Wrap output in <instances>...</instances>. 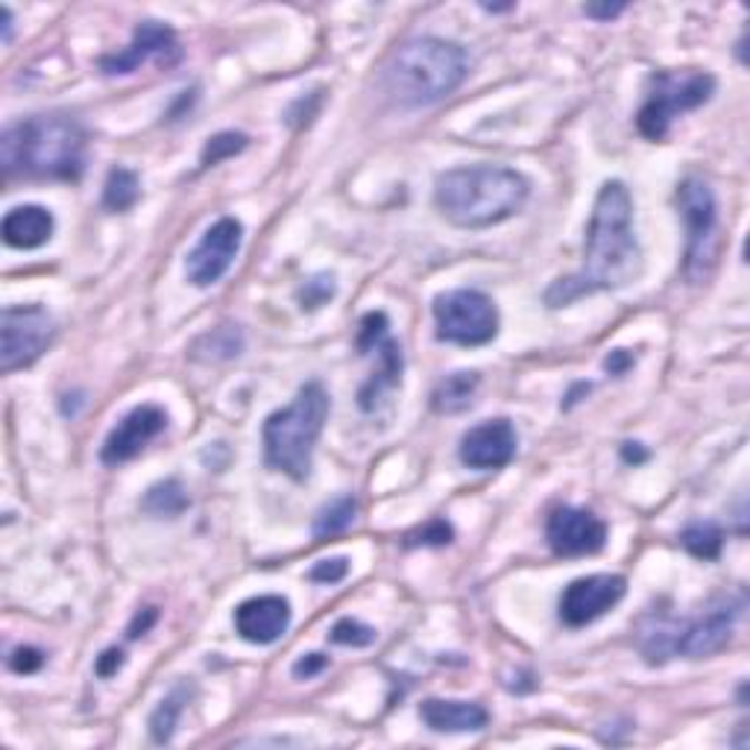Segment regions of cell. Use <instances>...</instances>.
<instances>
[{
    "label": "cell",
    "mask_w": 750,
    "mask_h": 750,
    "mask_svg": "<svg viewBox=\"0 0 750 750\" xmlns=\"http://www.w3.org/2000/svg\"><path fill=\"white\" fill-rule=\"evenodd\" d=\"M643 273V250L634 235V200L625 183L601 185L586 232L584 268L558 279L545 293L551 309H563L590 293L618 291Z\"/></svg>",
    "instance_id": "1"
},
{
    "label": "cell",
    "mask_w": 750,
    "mask_h": 750,
    "mask_svg": "<svg viewBox=\"0 0 750 750\" xmlns=\"http://www.w3.org/2000/svg\"><path fill=\"white\" fill-rule=\"evenodd\" d=\"M528 179L513 167L469 165L437 176L434 202L449 223L460 229H487L522 211Z\"/></svg>",
    "instance_id": "2"
},
{
    "label": "cell",
    "mask_w": 750,
    "mask_h": 750,
    "mask_svg": "<svg viewBox=\"0 0 750 750\" xmlns=\"http://www.w3.org/2000/svg\"><path fill=\"white\" fill-rule=\"evenodd\" d=\"M3 174L21 179H80L85 129L67 115H35L9 124L0 138Z\"/></svg>",
    "instance_id": "3"
},
{
    "label": "cell",
    "mask_w": 750,
    "mask_h": 750,
    "mask_svg": "<svg viewBox=\"0 0 750 750\" xmlns=\"http://www.w3.org/2000/svg\"><path fill=\"white\" fill-rule=\"evenodd\" d=\"M469 74L467 51L446 39H410L384 67V88L399 106H431L449 97Z\"/></svg>",
    "instance_id": "4"
},
{
    "label": "cell",
    "mask_w": 750,
    "mask_h": 750,
    "mask_svg": "<svg viewBox=\"0 0 750 750\" xmlns=\"http://www.w3.org/2000/svg\"><path fill=\"white\" fill-rule=\"evenodd\" d=\"M332 399L320 382L302 384L288 408L270 414L264 423V460L275 472L305 481L311 476L314 446L323 434Z\"/></svg>",
    "instance_id": "5"
},
{
    "label": "cell",
    "mask_w": 750,
    "mask_h": 750,
    "mask_svg": "<svg viewBox=\"0 0 750 750\" xmlns=\"http://www.w3.org/2000/svg\"><path fill=\"white\" fill-rule=\"evenodd\" d=\"M744 610L742 595H721L707 607V613L692 622L677 618H654L643 634V654L650 666H659L671 657L704 659L727 648L733 627Z\"/></svg>",
    "instance_id": "6"
},
{
    "label": "cell",
    "mask_w": 750,
    "mask_h": 750,
    "mask_svg": "<svg viewBox=\"0 0 750 750\" xmlns=\"http://www.w3.org/2000/svg\"><path fill=\"white\" fill-rule=\"evenodd\" d=\"M712 94L716 76L707 71H663L650 80V94L636 115V126L650 142H663L677 115L704 106Z\"/></svg>",
    "instance_id": "7"
},
{
    "label": "cell",
    "mask_w": 750,
    "mask_h": 750,
    "mask_svg": "<svg viewBox=\"0 0 750 750\" xmlns=\"http://www.w3.org/2000/svg\"><path fill=\"white\" fill-rule=\"evenodd\" d=\"M677 209L686 223V264L684 273L689 282H704L716 264V243H718V211L716 197L709 191L704 179H684L677 185Z\"/></svg>",
    "instance_id": "8"
},
{
    "label": "cell",
    "mask_w": 750,
    "mask_h": 750,
    "mask_svg": "<svg viewBox=\"0 0 750 750\" xmlns=\"http://www.w3.org/2000/svg\"><path fill=\"white\" fill-rule=\"evenodd\" d=\"M437 337L458 346H483L499 334V311L487 293L472 288L446 291L434 300Z\"/></svg>",
    "instance_id": "9"
},
{
    "label": "cell",
    "mask_w": 750,
    "mask_h": 750,
    "mask_svg": "<svg viewBox=\"0 0 750 750\" xmlns=\"http://www.w3.org/2000/svg\"><path fill=\"white\" fill-rule=\"evenodd\" d=\"M56 337V320L42 305H9L0 314V369L15 373L42 358Z\"/></svg>",
    "instance_id": "10"
},
{
    "label": "cell",
    "mask_w": 750,
    "mask_h": 750,
    "mask_svg": "<svg viewBox=\"0 0 750 750\" xmlns=\"http://www.w3.org/2000/svg\"><path fill=\"white\" fill-rule=\"evenodd\" d=\"M243 226L235 217H220L215 226L206 229L200 243L194 247L188 261H185V275L194 288H211L223 279V273L232 268L235 256L241 250Z\"/></svg>",
    "instance_id": "11"
},
{
    "label": "cell",
    "mask_w": 750,
    "mask_h": 750,
    "mask_svg": "<svg viewBox=\"0 0 750 750\" xmlns=\"http://www.w3.org/2000/svg\"><path fill=\"white\" fill-rule=\"evenodd\" d=\"M627 581L622 575L577 577L560 595V622L566 627H586L625 598Z\"/></svg>",
    "instance_id": "12"
},
{
    "label": "cell",
    "mask_w": 750,
    "mask_h": 750,
    "mask_svg": "<svg viewBox=\"0 0 750 750\" xmlns=\"http://www.w3.org/2000/svg\"><path fill=\"white\" fill-rule=\"evenodd\" d=\"M147 59H156V65L165 67V71L183 62V48L176 42V33L170 27L156 24V21H144L142 27H135L133 44L126 51L103 56L97 65H101V71L106 76H117L133 74Z\"/></svg>",
    "instance_id": "13"
},
{
    "label": "cell",
    "mask_w": 750,
    "mask_h": 750,
    "mask_svg": "<svg viewBox=\"0 0 750 750\" xmlns=\"http://www.w3.org/2000/svg\"><path fill=\"white\" fill-rule=\"evenodd\" d=\"M545 540L558 558H586V554L604 549L607 525L590 510L558 508L549 517Z\"/></svg>",
    "instance_id": "14"
},
{
    "label": "cell",
    "mask_w": 750,
    "mask_h": 750,
    "mask_svg": "<svg viewBox=\"0 0 750 750\" xmlns=\"http://www.w3.org/2000/svg\"><path fill=\"white\" fill-rule=\"evenodd\" d=\"M167 428V414L159 405H138L108 431L106 442L101 449V460L106 467H117L142 455V449L150 440H156Z\"/></svg>",
    "instance_id": "15"
},
{
    "label": "cell",
    "mask_w": 750,
    "mask_h": 750,
    "mask_svg": "<svg viewBox=\"0 0 750 750\" xmlns=\"http://www.w3.org/2000/svg\"><path fill=\"white\" fill-rule=\"evenodd\" d=\"M517 428L508 419H487L460 440V460L469 469H501L517 458Z\"/></svg>",
    "instance_id": "16"
},
{
    "label": "cell",
    "mask_w": 750,
    "mask_h": 750,
    "mask_svg": "<svg viewBox=\"0 0 750 750\" xmlns=\"http://www.w3.org/2000/svg\"><path fill=\"white\" fill-rule=\"evenodd\" d=\"M291 627V604L282 595H259L235 610V631L252 645H273Z\"/></svg>",
    "instance_id": "17"
},
{
    "label": "cell",
    "mask_w": 750,
    "mask_h": 750,
    "mask_svg": "<svg viewBox=\"0 0 750 750\" xmlns=\"http://www.w3.org/2000/svg\"><path fill=\"white\" fill-rule=\"evenodd\" d=\"M419 718L434 733H476L483 730L490 716L481 704L472 700H442L428 698L419 704Z\"/></svg>",
    "instance_id": "18"
},
{
    "label": "cell",
    "mask_w": 750,
    "mask_h": 750,
    "mask_svg": "<svg viewBox=\"0 0 750 750\" xmlns=\"http://www.w3.org/2000/svg\"><path fill=\"white\" fill-rule=\"evenodd\" d=\"M53 215L44 206H15L3 217V241L12 250H39L53 238Z\"/></svg>",
    "instance_id": "19"
},
{
    "label": "cell",
    "mask_w": 750,
    "mask_h": 750,
    "mask_svg": "<svg viewBox=\"0 0 750 750\" xmlns=\"http://www.w3.org/2000/svg\"><path fill=\"white\" fill-rule=\"evenodd\" d=\"M375 355H378V361H382V367H378V373L369 378L364 387H361L358 393V402L361 408L364 410H375V405H378V396H382L384 390H393V387H399L402 382V350L399 343L390 341V337H384L378 346H375Z\"/></svg>",
    "instance_id": "20"
},
{
    "label": "cell",
    "mask_w": 750,
    "mask_h": 750,
    "mask_svg": "<svg viewBox=\"0 0 750 750\" xmlns=\"http://www.w3.org/2000/svg\"><path fill=\"white\" fill-rule=\"evenodd\" d=\"M478 373H451L446 375L431 393V408L437 414H460L467 410L476 399L478 390Z\"/></svg>",
    "instance_id": "21"
},
{
    "label": "cell",
    "mask_w": 750,
    "mask_h": 750,
    "mask_svg": "<svg viewBox=\"0 0 750 750\" xmlns=\"http://www.w3.org/2000/svg\"><path fill=\"white\" fill-rule=\"evenodd\" d=\"M142 197V183L133 170L126 167H115L106 179V188H103V206L112 211H129Z\"/></svg>",
    "instance_id": "22"
},
{
    "label": "cell",
    "mask_w": 750,
    "mask_h": 750,
    "mask_svg": "<svg viewBox=\"0 0 750 750\" xmlns=\"http://www.w3.org/2000/svg\"><path fill=\"white\" fill-rule=\"evenodd\" d=\"M142 508L153 517H179L185 508H188V496H185L183 483L170 478V481H162L156 487H150V492L144 496Z\"/></svg>",
    "instance_id": "23"
},
{
    "label": "cell",
    "mask_w": 750,
    "mask_h": 750,
    "mask_svg": "<svg viewBox=\"0 0 750 750\" xmlns=\"http://www.w3.org/2000/svg\"><path fill=\"white\" fill-rule=\"evenodd\" d=\"M684 549L700 560H716L721 554V545H725V534L721 528L712 525V522H695L680 534Z\"/></svg>",
    "instance_id": "24"
},
{
    "label": "cell",
    "mask_w": 750,
    "mask_h": 750,
    "mask_svg": "<svg viewBox=\"0 0 750 750\" xmlns=\"http://www.w3.org/2000/svg\"><path fill=\"white\" fill-rule=\"evenodd\" d=\"M183 707H185V689H174V692L162 700L159 707H156V712L150 716L153 742L167 744L170 739H174L176 721H179V716H183Z\"/></svg>",
    "instance_id": "25"
},
{
    "label": "cell",
    "mask_w": 750,
    "mask_h": 750,
    "mask_svg": "<svg viewBox=\"0 0 750 750\" xmlns=\"http://www.w3.org/2000/svg\"><path fill=\"white\" fill-rule=\"evenodd\" d=\"M355 510H358V504H355L352 496H343V499L332 501L329 508L320 510L317 522H314V537L325 540V537L343 534V531L355 522Z\"/></svg>",
    "instance_id": "26"
},
{
    "label": "cell",
    "mask_w": 750,
    "mask_h": 750,
    "mask_svg": "<svg viewBox=\"0 0 750 750\" xmlns=\"http://www.w3.org/2000/svg\"><path fill=\"white\" fill-rule=\"evenodd\" d=\"M250 144V138L243 133H220L209 138V144L202 147V167H215L223 159H232Z\"/></svg>",
    "instance_id": "27"
},
{
    "label": "cell",
    "mask_w": 750,
    "mask_h": 750,
    "mask_svg": "<svg viewBox=\"0 0 750 750\" xmlns=\"http://www.w3.org/2000/svg\"><path fill=\"white\" fill-rule=\"evenodd\" d=\"M197 343H209V352L215 350L211 361L235 358V355H241L243 350V337L241 332H238V325H220V329H215L211 334L200 337Z\"/></svg>",
    "instance_id": "28"
},
{
    "label": "cell",
    "mask_w": 750,
    "mask_h": 750,
    "mask_svg": "<svg viewBox=\"0 0 750 750\" xmlns=\"http://www.w3.org/2000/svg\"><path fill=\"white\" fill-rule=\"evenodd\" d=\"M332 643L352 645V648H367V645L375 643V627L364 625L358 618H341L332 627Z\"/></svg>",
    "instance_id": "29"
},
{
    "label": "cell",
    "mask_w": 750,
    "mask_h": 750,
    "mask_svg": "<svg viewBox=\"0 0 750 750\" xmlns=\"http://www.w3.org/2000/svg\"><path fill=\"white\" fill-rule=\"evenodd\" d=\"M451 537H455V531H451V525L446 522V519H431V522H426L423 528H417V531H410L408 537H405V545L408 549H419V545H449Z\"/></svg>",
    "instance_id": "30"
},
{
    "label": "cell",
    "mask_w": 750,
    "mask_h": 750,
    "mask_svg": "<svg viewBox=\"0 0 750 750\" xmlns=\"http://www.w3.org/2000/svg\"><path fill=\"white\" fill-rule=\"evenodd\" d=\"M296 296H300L302 311H317L320 305H325V302L334 296V279L325 273L314 275V279H309V282L302 284L300 291H296Z\"/></svg>",
    "instance_id": "31"
},
{
    "label": "cell",
    "mask_w": 750,
    "mask_h": 750,
    "mask_svg": "<svg viewBox=\"0 0 750 750\" xmlns=\"http://www.w3.org/2000/svg\"><path fill=\"white\" fill-rule=\"evenodd\" d=\"M387 337V317H384L382 311H369L367 317L361 320V332H358V352L361 355H369V352L378 346V343Z\"/></svg>",
    "instance_id": "32"
},
{
    "label": "cell",
    "mask_w": 750,
    "mask_h": 750,
    "mask_svg": "<svg viewBox=\"0 0 750 750\" xmlns=\"http://www.w3.org/2000/svg\"><path fill=\"white\" fill-rule=\"evenodd\" d=\"M350 572V560L346 558H334V560H323L317 566L311 569V581H317V584H337L343 581Z\"/></svg>",
    "instance_id": "33"
},
{
    "label": "cell",
    "mask_w": 750,
    "mask_h": 750,
    "mask_svg": "<svg viewBox=\"0 0 750 750\" xmlns=\"http://www.w3.org/2000/svg\"><path fill=\"white\" fill-rule=\"evenodd\" d=\"M44 666V654L39 648H18L12 657H9V668L15 675H33Z\"/></svg>",
    "instance_id": "34"
},
{
    "label": "cell",
    "mask_w": 750,
    "mask_h": 750,
    "mask_svg": "<svg viewBox=\"0 0 750 750\" xmlns=\"http://www.w3.org/2000/svg\"><path fill=\"white\" fill-rule=\"evenodd\" d=\"M121 666H124V650L108 648V650H103L101 657H97L94 671H97V677H115L117 671H121Z\"/></svg>",
    "instance_id": "35"
},
{
    "label": "cell",
    "mask_w": 750,
    "mask_h": 750,
    "mask_svg": "<svg viewBox=\"0 0 750 750\" xmlns=\"http://www.w3.org/2000/svg\"><path fill=\"white\" fill-rule=\"evenodd\" d=\"M325 666H329V657H323V654H309V657H302L300 663L293 666V675L305 677V680H309V677L320 675Z\"/></svg>",
    "instance_id": "36"
},
{
    "label": "cell",
    "mask_w": 750,
    "mask_h": 750,
    "mask_svg": "<svg viewBox=\"0 0 750 750\" xmlns=\"http://www.w3.org/2000/svg\"><path fill=\"white\" fill-rule=\"evenodd\" d=\"M156 618H159V610H156V607L142 610V613H138V616L133 618V625H129V631H126V634H129V639H138V636L147 634V631H150V627L156 625Z\"/></svg>",
    "instance_id": "37"
},
{
    "label": "cell",
    "mask_w": 750,
    "mask_h": 750,
    "mask_svg": "<svg viewBox=\"0 0 750 750\" xmlns=\"http://www.w3.org/2000/svg\"><path fill=\"white\" fill-rule=\"evenodd\" d=\"M625 12V3H586L584 15L595 18V21H610Z\"/></svg>",
    "instance_id": "38"
},
{
    "label": "cell",
    "mask_w": 750,
    "mask_h": 750,
    "mask_svg": "<svg viewBox=\"0 0 750 750\" xmlns=\"http://www.w3.org/2000/svg\"><path fill=\"white\" fill-rule=\"evenodd\" d=\"M604 367H607L610 375L627 373V367H634V355L625 350H613L607 355V361H604Z\"/></svg>",
    "instance_id": "39"
},
{
    "label": "cell",
    "mask_w": 750,
    "mask_h": 750,
    "mask_svg": "<svg viewBox=\"0 0 750 750\" xmlns=\"http://www.w3.org/2000/svg\"><path fill=\"white\" fill-rule=\"evenodd\" d=\"M622 455H625V460H634V463L645 460V451L639 449V442H625V449H622Z\"/></svg>",
    "instance_id": "40"
},
{
    "label": "cell",
    "mask_w": 750,
    "mask_h": 750,
    "mask_svg": "<svg viewBox=\"0 0 750 750\" xmlns=\"http://www.w3.org/2000/svg\"><path fill=\"white\" fill-rule=\"evenodd\" d=\"M0 15H3V42H9L12 39V12H9V7H3Z\"/></svg>",
    "instance_id": "41"
}]
</instances>
